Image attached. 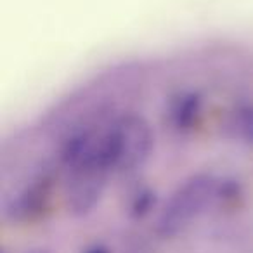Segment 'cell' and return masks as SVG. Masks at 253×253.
<instances>
[{"label": "cell", "instance_id": "ba28073f", "mask_svg": "<svg viewBox=\"0 0 253 253\" xmlns=\"http://www.w3.org/2000/svg\"><path fill=\"white\" fill-rule=\"evenodd\" d=\"M148 238L135 231H113L82 243L78 253H149Z\"/></svg>", "mask_w": 253, "mask_h": 253}, {"label": "cell", "instance_id": "6da1fadb", "mask_svg": "<svg viewBox=\"0 0 253 253\" xmlns=\"http://www.w3.org/2000/svg\"><path fill=\"white\" fill-rule=\"evenodd\" d=\"M245 193L243 180L232 173L213 169L191 172L163 200L153 222V236L160 241H177L207 218L239 210Z\"/></svg>", "mask_w": 253, "mask_h": 253}, {"label": "cell", "instance_id": "5b68a950", "mask_svg": "<svg viewBox=\"0 0 253 253\" xmlns=\"http://www.w3.org/2000/svg\"><path fill=\"white\" fill-rule=\"evenodd\" d=\"M207 99L203 92L193 87L179 88L165 99L162 109V125L169 137L186 141L198 134L203 125Z\"/></svg>", "mask_w": 253, "mask_h": 253}, {"label": "cell", "instance_id": "52a82bcc", "mask_svg": "<svg viewBox=\"0 0 253 253\" xmlns=\"http://www.w3.org/2000/svg\"><path fill=\"white\" fill-rule=\"evenodd\" d=\"M162 203L158 187L148 182H135L122 196L120 210L130 224H141L153 215L156 217Z\"/></svg>", "mask_w": 253, "mask_h": 253}, {"label": "cell", "instance_id": "7a4b0ae2", "mask_svg": "<svg viewBox=\"0 0 253 253\" xmlns=\"http://www.w3.org/2000/svg\"><path fill=\"white\" fill-rule=\"evenodd\" d=\"M101 153L113 179L135 177L155 153L151 122L135 109H115L102 128Z\"/></svg>", "mask_w": 253, "mask_h": 253}, {"label": "cell", "instance_id": "277c9868", "mask_svg": "<svg viewBox=\"0 0 253 253\" xmlns=\"http://www.w3.org/2000/svg\"><path fill=\"white\" fill-rule=\"evenodd\" d=\"M111 177L99 172L78 170L61 173V200L71 218H87L101 207L111 184Z\"/></svg>", "mask_w": 253, "mask_h": 253}, {"label": "cell", "instance_id": "8992f818", "mask_svg": "<svg viewBox=\"0 0 253 253\" xmlns=\"http://www.w3.org/2000/svg\"><path fill=\"white\" fill-rule=\"evenodd\" d=\"M220 135L225 142L253 151V97L238 99L220 122Z\"/></svg>", "mask_w": 253, "mask_h": 253}, {"label": "cell", "instance_id": "3957f363", "mask_svg": "<svg viewBox=\"0 0 253 253\" xmlns=\"http://www.w3.org/2000/svg\"><path fill=\"white\" fill-rule=\"evenodd\" d=\"M61 189V172L56 162L39 163L12 189H5L0 203L2 222L12 227H28L50 213Z\"/></svg>", "mask_w": 253, "mask_h": 253}, {"label": "cell", "instance_id": "9c48e42d", "mask_svg": "<svg viewBox=\"0 0 253 253\" xmlns=\"http://www.w3.org/2000/svg\"><path fill=\"white\" fill-rule=\"evenodd\" d=\"M25 253H50V252L45 248H30V250H26Z\"/></svg>", "mask_w": 253, "mask_h": 253}]
</instances>
